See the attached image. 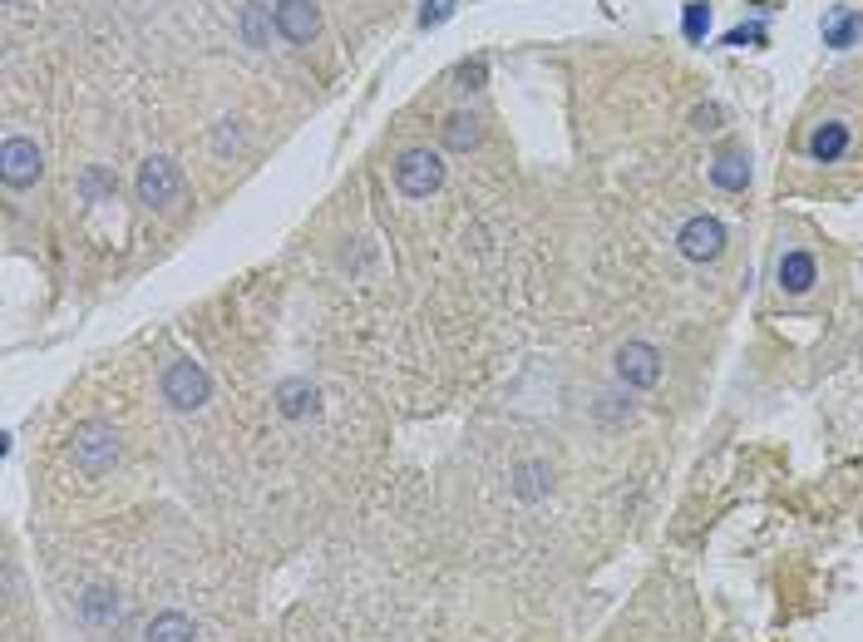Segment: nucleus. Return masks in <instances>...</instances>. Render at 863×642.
Returning <instances> with one entry per match:
<instances>
[{
    "label": "nucleus",
    "mask_w": 863,
    "mask_h": 642,
    "mask_svg": "<svg viewBox=\"0 0 863 642\" xmlns=\"http://www.w3.org/2000/svg\"><path fill=\"white\" fill-rule=\"evenodd\" d=\"M69 460L85 479H104L114 465L124 460V440L109 420H79L69 435Z\"/></svg>",
    "instance_id": "obj_1"
},
{
    "label": "nucleus",
    "mask_w": 863,
    "mask_h": 642,
    "mask_svg": "<svg viewBox=\"0 0 863 642\" xmlns=\"http://www.w3.org/2000/svg\"><path fill=\"white\" fill-rule=\"evenodd\" d=\"M164 400L173 410H203L207 400H213V381H207V371L193 357H178V361H168V371H164Z\"/></svg>",
    "instance_id": "obj_2"
},
{
    "label": "nucleus",
    "mask_w": 863,
    "mask_h": 642,
    "mask_svg": "<svg viewBox=\"0 0 863 642\" xmlns=\"http://www.w3.org/2000/svg\"><path fill=\"white\" fill-rule=\"evenodd\" d=\"M440 183H444V158L434 148H405L395 158V188L405 198H430V193H440Z\"/></svg>",
    "instance_id": "obj_3"
},
{
    "label": "nucleus",
    "mask_w": 863,
    "mask_h": 642,
    "mask_svg": "<svg viewBox=\"0 0 863 642\" xmlns=\"http://www.w3.org/2000/svg\"><path fill=\"white\" fill-rule=\"evenodd\" d=\"M134 188H138V203H148L154 213H164V208H173V203H178L183 174H178V164H173V158L154 154V158H144V164H138Z\"/></svg>",
    "instance_id": "obj_4"
},
{
    "label": "nucleus",
    "mask_w": 863,
    "mask_h": 642,
    "mask_svg": "<svg viewBox=\"0 0 863 642\" xmlns=\"http://www.w3.org/2000/svg\"><path fill=\"white\" fill-rule=\"evenodd\" d=\"M725 243H730V233H725V223L716 213H696L681 223V233H676V252H681L686 262H720Z\"/></svg>",
    "instance_id": "obj_5"
},
{
    "label": "nucleus",
    "mask_w": 863,
    "mask_h": 642,
    "mask_svg": "<svg viewBox=\"0 0 863 642\" xmlns=\"http://www.w3.org/2000/svg\"><path fill=\"white\" fill-rule=\"evenodd\" d=\"M40 174H45L40 144L26 139V134H6V144H0V178H6V188H35Z\"/></svg>",
    "instance_id": "obj_6"
},
{
    "label": "nucleus",
    "mask_w": 863,
    "mask_h": 642,
    "mask_svg": "<svg viewBox=\"0 0 863 642\" xmlns=\"http://www.w3.org/2000/svg\"><path fill=\"white\" fill-rule=\"evenodd\" d=\"M612 366H617V381L627 386V391H651V386L661 381V351H656L651 341H621Z\"/></svg>",
    "instance_id": "obj_7"
},
{
    "label": "nucleus",
    "mask_w": 863,
    "mask_h": 642,
    "mask_svg": "<svg viewBox=\"0 0 863 642\" xmlns=\"http://www.w3.org/2000/svg\"><path fill=\"white\" fill-rule=\"evenodd\" d=\"M75 617L89 628V633H109V628H119V617H124L119 588H114V583H89V588L75 599Z\"/></svg>",
    "instance_id": "obj_8"
},
{
    "label": "nucleus",
    "mask_w": 863,
    "mask_h": 642,
    "mask_svg": "<svg viewBox=\"0 0 863 642\" xmlns=\"http://www.w3.org/2000/svg\"><path fill=\"white\" fill-rule=\"evenodd\" d=\"M272 26L286 45H311L321 30V10H316V0H276Z\"/></svg>",
    "instance_id": "obj_9"
},
{
    "label": "nucleus",
    "mask_w": 863,
    "mask_h": 642,
    "mask_svg": "<svg viewBox=\"0 0 863 642\" xmlns=\"http://www.w3.org/2000/svg\"><path fill=\"white\" fill-rule=\"evenodd\" d=\"M276 416L282 420H311V416H321V391H316V381H306V376H286V381H276Z\"/></svg>",
    "instance_id": "obj_10"
},
{
    "label": "nucleus",
    "mask_w": 863,
    "mask_h": 642,
    "mask_svg": "<svg viewBox=\"0 0 863 642\" xmlns=\"http://www.w3.org/2000/svg\"><path fill=\"white\" fill-rule=\"evenodd\" d=\"M775 282H779V292H790V296H804L814 282H820V262L810 257L804 247H794V252H779V262H775Z\"/></svg>",
    "instance_id": "obj_11"
},
{
    "label": "nucleus",
    "mask_w": 863,
    "mask_h": 642,
    "mask_svg": "<svg viewBox=\"0 0 863 642\" xmlns=\"http://www.w3.org/2000/svg\"><path fill=\"white\" fill-rule=\"evenodd\" d=\"M144 642H198V623L178 607H164L144 623Z\"/></svg>",
    "instance_id": "obj_12"
},
{
    "label": "nucleus",
    "mask_w": 863,
    "mask_h": 642,
    "mask_svg": "<svg viewBox=\"0 0 863 642\" xmlns=\"http://www.w3.org/2000/svg\"><path fill=\"white\" fill-rule=\"evenodd\" d=\"M440 139H444V148L449 154H469V148H479L483 144V119L479 114H449V119L440 124Z\"/></svg>",
    "instance_id": "obj_13"
},
{
    "label": "nucleus",
    "mask_w": 863,
    "mask_h": 642,
    "mask_svg": "<svg viewBox=\"0 0 863 642\" xmlns=\"http://www.w3.org/2000/svg\"><path fill=\"white\" fill-rule=\"evenodd\" d=\"M849 154V129L839 119H824L820 129L810 134V158L814 164H839Z\"/></svg>",
    "instance_id": "obj_14"
},
{
    "label": "nucleus",
    "mask_w": 863,
    "mask_h": 642,
    "mask_svg": "<svg viewBox=\"0 0 863 642\" xmlns=\"http://www.w3.org/2000/svg\"><path fill=\"white\" fill-rule=\"evenodd\" d=\"M710 183H716L720 193H745L751 188V158L745 154H716V164H710Z\"/></svg>",
    "instance_id": "obj_15"
},
{
    "label": "nucleus",
    "mask_w": 863,
    "mask_h": 642,
    "mask_svg": "<svg viewBox=\"0 0 863 642\" xmlns=\"http://www.w3.org/2000/svg\"><path fill=\"white\" fill-rule=\"evenodd\" d=\"M552 489V469L543 460H528V465H518L513 469V495L518 499H528V504H538Z\"/></svg>",
    "instance_id": "obj_16"
},
{
    "label": "nucleus",
    "mask_w": 863,
    "mask_h": 642,
    "mask_svg": "<svg viewBox=\"0 0 863 642\" xmlns=\"http://www.w3.org/2000/svg\"><path fill=\"white\" fill-rule=\"evenodd\" d=\"M859 36H863V16H859V10H828V16H824V45L849 50Z\"/></svg>",
    "instance_id": "obj_17"
},
{
    "label": "nucleus",
    "mask_w": 863,
    "mask_h": 642,
    "mask_svg": "<svg viewBox=\"0 0 863 642\" xmlns=\"http://www.w3.org/2000/svg\"><path fill=\"white\" fill-rule=\"evenodd\" d=\"M114 188H119V183H114V174H109V168H89V174L79 178V193H85V203L114 198Z\"/></svg>",
    "instance_id": "obj_18"
},
{
    "label": "nucleus",
    "mask_w": 863,
    "mask_h": 642,
    "mask_svg": "<svg viewBox=\"0 0 863 642\" xmlns=\"http://www.w3.org/2000/svg\"><path fill=\"white\" fill-rule=\"evenodd\" d=\"M681 30H686V40H706V30H710V6L706 0H690L686 16H681Z\"/></svg>",
    "instance_id": "obj_19"
},
{
    "label": "nucleus",
    "mask_w": 863,
    "mask_h": 642,
    "mask_svg": "<svg viewBox=\"0 0 863 642\" xmlns=\"http://www.w3.org/2000/svg\"><path fill=\"white\" fill-rule=\"evenodd\" d=\"M242 36H247V45H267V20H262L257 0H247V6H242Z\"/></svg>",
    "instance_id": "obj_20"
},
{
    "label": "nucleus",
    "mask_w": 863,
    "mask_h": 642,
    "mask_svg": "<svg viewBox=\"0 0 863 642\" xmlns=\"http://www.w3.org/2000/svg\"><path fill=\"white\" fill-rule=\"evenodd\" d=\"M759 40H765V26H759V20H755V26H735L730 36H725L730 50H745V45H759Z\"/></svg>",
    "instance_id": "obj_21"
},
{
    "label": "nucleus",
    "mask_w": 863,
    "mask_h": 642,
    "mask_svg": "<svg viewBox=\"0 0 863 642\" xmlns=\"http://www.w3.org/2000/svg\"><path fill=\"white\" fill-rule=\"evenodd\" d=\"M454 16V0H424V10H420V26L430 30V26H440V20Z\"/></svg>",
    "instance_id": "obj_22"
},
{
    "label": "nucleus",
    "mask_w": 863,
    "mask_h": 642,
    "mask_svg": "<svg viewBox=\"0 0 863 642\" xmlns=\"http://www.w3.org/2000/svg\"><path fill=\"white\" fill-rule=\"evenodd\" d=\"M690 124H696L700 134H716L720 129V105H696L690 109Z\"/></svg>",
    "instance_id": "obj_23"
},
{
    "label": "nucleus",
    "mask_w": 863,
    "mask_h": 642,
    "mask_svg": "<svg viewBox=\"0 0 863 642\" xmlns=\"http://www.w3.org/2000/svg\"><path fill=\"white\" fill-rule=\"evenodd\" d=\"M483 75H489V65H483V60H464V65H459V85H464V89H479Z\"/></svg>",
    "instance_id": "obj_24"
},
{
    "label": "nucleus",
    "mask_w": 863,
    "mask_h": 642,
    "mask_svg": "<svg viewBox=\"0 0 863 642\" xmlns=\"http://www.w3.org/2000/svg\"><path fill=\"white\" fill-rule=\"evenodd\" d=\"M6 6H16V0H6Z\"/></svg>",
    "instance_id": "obj_25"
}]
</instances>
